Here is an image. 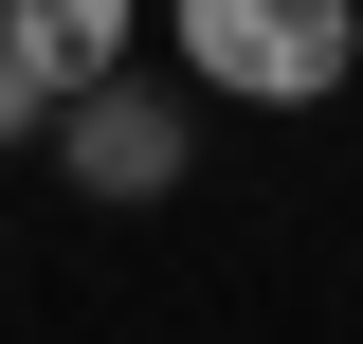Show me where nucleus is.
I'll use <instances>...</instances> for the list:
<instances>
[{"label": "nucleus", "mask_w": 363, "mask_h": 344, "mask_svg": "<svg viewBox=\"0 0 363 344\" xmlns=\"http://www.w3.org/2000/svg\"><path fill=\"white\" fill-rule=\"evenodd\" d=\"M0 37L37 55V91L73 109V91H109V73L145 55V0H0Z\"/></svg>", "instance_id": "7ed1b4c3"}, {"label": "nucleus", "mask_w": 363, "mask_h": 344, "mask_svg": "<svg viewBox=\"0 0 363 344\" xmlns=\"http://www.w3.org/2000/svg\"><path fill=\"white\" fill-rule=\"evenodd\" d=\"M18 145H55V91H37V55L0 37V164H18Z\"/></svg>", "instance_id": "20e7f679"}, {"label": "nucleus", "mask_w": 363, "mask_h": 344, "mask_svg": "<svg viewBox=\"0 0 363 344\" xmlns=\"http://www.w3.org/2000/svg\"><path fill=\"white\" fill-rule=\"evenodd\" d=\"M182 145H200V127H182L164 73H109V91L55 109V164H73V200H109V217H128V200H182Z\"/></svg>", "instance_id": "f03ea898"}, {"label": "nucleus", "mask_w": 363, "mask_h": 344, "mask_svg": "<svg viewBox=\"0 0 363 344\" xmlns=\"http://www.w3.org/2000/svg\"><path fill=\"white\" fill-rule=\"evenodd\" d=\"M164 37L218 109H327L363 73V0H164Z\"/></svg>", "instance_id": "f257e3e1"}]
</instances>
